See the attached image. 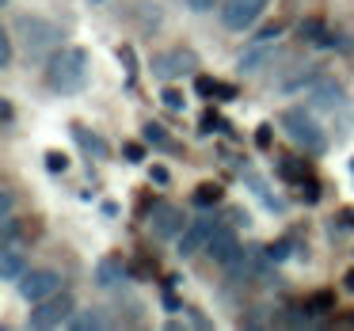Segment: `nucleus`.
Listing matches in <instances>:
<instances>
[{
	"label": "nucleus",
	"mask_w": 354,
	"mask_h": 331,
	"mask_svg": "<svg viewBox=\"0 0 354 331\" xmlns=\"http://www.w3.org/2000/svg\"><path fill=\"white\" fill-rule=\"evenodd\" d=\"M88 73H92V57H88V50L65 46V50H57V54L50 57L46 84L54 88V92H62V95H73V92H80V88L88 84Z\"/></svg>",
	"instance_id": "nucleus-1"
},
{
	"label": "nucleus",
	"mask_w": 354,
	"mask_h": 331,
	"mask_svg": "<svg viewBox=\"0 0 354 331\" xmlns=\"http://www.w3.org/2000/svg\"><path fill=\"white\" fill-rule=\"evenodd\" d=\"M282 130H286V138H290L293 145L305 149V153H313V156H320L324 149H328V133H324L320 122L308 115V107L282 111Z\"/></svg>",
	"instance_id": "nucleus-2"
},
{
	"label": "nucleus",
	"mask_w": 354,
	"mask_h": 331,
	"mask_svg": "<svg viewBox=\"0 0 354 331\" xmlns=\"http://www.w3.org/2000/svg\"><path fill=\"white\" fill-rule=\"evenodd\" d=\"M12 31H16V39L24 42L27 54H46V50H57L62 46V27L50 23V19L42 16H16V23H12Z\"/></svg>",
	"instance_id": "nucleus-3"
},
{
	"label": "nucleus",
	"mask_w": 354,
	"mask_h": 331,
	"mask_svg": "<svg viewBox=\"0 0 354 331\" xmlns=\"http://www.w3.org/2000/svg\"><path fill=\"white\" fill-rule=\"evenodd\" d=\"M278 39H282V27H267V31H259V39H252V42H248V50H240L236 69L240 73H259L263 65L274 57Z\"/></svg>",
	"instance_id": "nucleus-4"
},
{
	"label": "nucleus",
	"mask_w": 354,
	"mask_h": 331,
	"mask_svg": "<svg viewBox=\"0 0 354 331\" xmlns=\"http://www.w3.org/2000/svg\"><path fill=\"white\" fill-rule=\"evenodd\" d=\"M73 312H77V305H73L69 293H54V297L39 301V305L27 312V323H31V328H57V323H69Z\"/></svg>",
	"instance_id": "nucleus-5"
},
{
	"label": "nucleus",
	"mask_w": 354,
	"mask_h": 331,
	"mask_svg": "<svg viewBox=\"0 0 354 331\" xmlns=\"http://www.w3.org/2000/svg\"><path fill=\"white\" fill-rule=\"evenodd\" d=\"M149 229H153V236L156 240H176V236H183V229H187V217H183V209L176 206V202H153L149 206Z\"/></svg>",
	"instance_id": "nucleus-6"
},
{
	"label": "nucleus",
	"mask_w": 354,
	"mask_h": 331,
	"mask_svg": "<svg viewBox=\"0 0 354 331\" xmlns=\"http://www.w3.org/2000/svg\"><path fill=\"white\" fill-rule=\"evenodd\" d=\"M263 8H267V0H221V23L229 31H248V27L259 23Z\"/></svg>",
	"instance_id": "nucleus-7"
},
{
	"label": "nucleus",
	"mask_w": 354,
	"mask_h": 331,
	"mask_svg": "<svg viewBox=\"0 0 354 331\" xmlns=\"http://www.w3.org/2000/svg\"><path fill=\"white\" fill-rule=\"evenodd\" d=\"M54 293H62V274H57V270H27V274L19 278V297L31 301V305L54 297Z\"/></svg>",
	"instance_id": "nucleus-8"
},
{
	"label": "nucleus",
	"mask_w": 354,
	"mask_h": 331,
	"mask_svg": "<svg viewBox=\"0 0 354 331\" xmlns=\"http://www.w3.org/2000/svg\"><path fill=\"white\" fill-rule=\"evenodd\" d=\"M305 107L308 111H324V115H335V111H346V92L335 84V80H316L313 88H305Z\"/></svg>",
	"instance_id": "nucleus-9"
},
{
	"label": "nucleus",
	"mask_w": 354,
	"mask_h": 331,
	"mask_svg": "<svg viewBox=\"0 0 354 331\" xmlns=\"http://www.w3.org/2000/svg\"><path fill=\"white\" fill-rule=\"evenodd\" d=\"M194 69H198L194 50H168V54H156L153 57V77L156 80H176V77L194 73Z\"/></svg>",
	"instance_id": "nucleus-10"
},
{
	"label": "nucleus",
	"mask_w": 354,
	"mask_h": 331,
	"mask_svg": "<svg viewBox=\"0 0 354 331\" xmlns=\"http://www.w3.org/2000/svg\"><path fill=\"white\" fill-rule=\"evenodd\" d=\"M217 232V221L214 217H198V221H187V229H183V236H179V255H198V252H206V244H209V236Z\"/></svg>",
	"instance_id": "nucleus-11"
},
{
	"label": "nucleus",
	"mask_w": 354,
	"mask_h": 331,
	"mask_svg": "<svg viewBox=\"0 0 354 331\" xmlns=\"http://www.w3.org/2000/svg\"><path fill=\"white\" fill-rule=\"evenodd\" d=\"M236 252H240V244H236V232H232L229 225H217V232L209 236V244H206V255H209L214 263H229Z\"/></svg>",
	"instance_id": "nucleus-12"
},
{
	"label": "nucleus",
	"mask_w": 354,
	"mask_h": 331,
	"mask_svg": "<svg viewBox=\"0 0 354 331\" xmlns=\"http://www.w3.org/2000/svg\"><path fill=\"white\" fill-rule=\"evenodd\" d=\"M126 274H130V267H126L122 259H100L95 263V285H100V290H115L118 282H126Z\"/></svg>",
	"instance_id": "nucleus-13"
},
{
	"label": "nucleus",
	"mask_w": 354,
	"mask_h": 331,
	"mask_svg": "<svg viewBox=\"0 0 354 331\" xmlns=\"http://www.w3.org/2000/svg\"><path fill=\"white\" fill-rule=\"evenodd\" d=\"M24 274H27V255L16 244H4V252H0V278L4 282H19Z\"/></svg>",
	"instance_id": "nucleus-14"
},
{
	"label": "nucleus",
	"mask_w": 354,
	"mask_h": 331,
	"mask_svg": "<svg viewBox=\"0 0 354 331\" xmlns=\"http://www.w3.org/2000/svg\"><path fill=\"white\" fill-rule=\"evenodd\" d=\"M316 80H320V65H297L293 77L278 80V92H305V88H313Z\"/></svg>",
	"instance_id": "nucleus-15"
},
{
	"label": "nucleus",
	"mask_w": 354,
	"mask_h": 331,
	"mask_svg": "<svg viewBox=\"0 0 354 331\" xmlns=\"http://www.w3.org/2000/svg\"><path fill=\"white\" fill-rule=\"evenodd\" d=\"M73 138H77V145L84 149L88 156H95V160H107V153H111V149H107V141H103V138L88 133L84 126H73Z\"/></svg>",
	"instance_id": "nucleus-16"
},
{
	"label": "nucleus",
	"mask_w": 354,
	"mask_h": 331,
	"mask_svg": "<svg viewBox=\"0 0 354 331\" xmlns=\"http://www.w3.org/2000/svg\"><path fill=\"white\" fill-rule=\"evenodd\" d=\"M107 312L103 308H84V312H73V320H69V328L73 331H95V328H107Z\"/></svg>",
	"instance_id": "nucleus-17"
},
{
	"label": "nucleus",
	"mask_w": 354,
	"mask_h": 331,
	"mask_svg": "<svg viewBox=\"0 0 354 331\" xmlns=\"http://www.w3.org/2000/svg\"><path fill=\"white\" fill-rule=\"evenodd\" d=\"M278 176L290 179V183H305L308 164H305V160H293V156H286V160H278Z\"/></svg>",
	"instance_id": "nucleus-18"
},
{
	"label": "nucleus",
	"mask_w": 354,
	"mask_h": 331,
	"mask_svg": "<svg viewBox=\"0 0 354 331\" xmlns=\"http://www.w3.org/2000/svg\"><path fill=\"white\" fill-rule=\"evenodd\" d=\"M297 35H301V39H305V42H313V46H324V39H328V27H324L320 23V19H305V23H301L297 27Z\"/></svg>",
	"instance_id": "nucleus-19"
},
{
	"label": "nucleus",
	"mask_w": 354,
	"mask_h": 331,
	"mask_svg": "<svg viewBox=\"0 0 354 331\" xmlns=\"http://www.w3.org/2000/svg\"><path fill=\"white\" fill-rule=\"evenodd\" d=\"M141 138H145L149 145H156V149H168V153H176V145L168 141L164 126H156V122H145V126H141Z\"/></svg>",
	"instance_id": "nucleus-20"
},
{
	"label": "nucleus",
	"mask_w": 354,
	"mask_h": 331,
	"mask_svg": "<svg viewBox=\"0 0 354 331\" xmlns=\"http://www.w3.org/2000/svg\"><path fill=\"white\" fill-rule=\"evenodd\" d=\"M305 308L313 316H324V312H335V293H328V290H320V293H313V297L305 301Z\"/></svg>",
	"instance_id": "nucleus-21"
},
{
	"label": "nucleus",
	"mask_w": 354,
	"mask_h": 331,
	"mask_svg": "<svg viewBox=\"0 0 354 331\" xmlns=\"http://www.w3.org/2000/svg\"><path fill=\"white\" fill-rule=\"evenodd\" d=\"M225 198V191L217 183H202L198 191H194V206H202V209H209V206H217V202Z\"/></svg>",
	"instance_id": "nucleus-22"
},
{
	"label": "nucleus",
	"mask_w": 354,
	"mask_h": 331,
	"mask_svg": "<svg viewBox=\"0 0 354 331\" xmlns=\"http://www.w3.org/2000/svg\"><path fill=\"white\" fill-rule=\"evenodd\" d=\"M138 19H141V27H160V8L156 4H138Z\"/></svg>",
	"instance_id": "nucleus-23"
},
{
	"label": "nucleus",
	"mask_w": 354,
	"mask_h": 331,
	"mask_svg": "<svg viewBox=\"0 0 354 331\" xmlns=\"http://www.w3.org/2000/svg\"><path fill=\"white\" fill-rule=\"evenodd\" d=\"M267 255H270V259H274V263L290 259V255H293V240H274V244L267 247Z\"/></svg>",
	"instance_id": "nucleus-24"
},
{
	"label": "nucleus",
	"mask_w": 354,
	"mask_h": 331,
	"mask_svg": "<svg viewBox=\"0 0 354 331\" xmlns=\"http://www.w3.org/2000/svg\"><path fill=\"white\" fill-rule=\"evenodd\" d=\"M12 57H16V50H12V35H0V69H12Z\"/></svg>",
	"instance_id": "nucleus-25"
},
{
	"label": "nucleus",
	"mask_w": 354,
	"mask_h": 331,
	"mask_svg": "<svg viewBox=\"0 0 354 331\" xmlns=\"http://www.w3.org/2000/svg\"><path fill=\"white\" fill-rule=\"evenodd\" d=\"M46 171H69V156L65 153H46Z\"/></svg>",
	"instance_id": "nucleus-26"
},
{
	"label": "nucleus",
	"mask_w": 354,
	"mask_h": 331,
	"mask_svg": "<svg viewBox=\"0 0 354 331\" xmlns=\"http://www.w3.org/2000/svg\"><path fill=\"white\" fill-rule=\"evenodd\" d=\"M160 100H164V107H168V111H183V107H187V100L176 92V88H164V95H160Z\"/></svg>",
	"instance_id": "nucleus-27"
},
{
	"label": "nucleus",
	"mask_w": 354,
	"mask_h": 331,
	"mask_svg": "<svg viewBox=\"0 0 354 331\" xmlns=\"http://www.w3.org/2000/svg\"><path fill=\"white\" fill-rule=\"evenodd\" d=\"M118 62L126 65V73H130V80L138 77V57H133V50H130V46H122V50H118Z\"/></svg>",
	"instance_id": "nucleus-28"
},
{
	"label": "nucleus",
	"mask_w": 354,
	"mask_h": 331,
	"mask_svg": "<svg viewBox=\"0 0 354 331\" xmlns=\"http://www.w3.org/2000/svg\"><path fill=\"white\" fill-rule=\"evenodd\" d=\"M194 92H198L202 100H209V95H217V80H209V77H198V80H194Z\"/></svg>",
	"instance_id": "nucleus-29"
},
{
	"label": "nucleus",
	"mask_w": 354,
	"mask_h": 331,
	"mask_svg": "<svg viewBox=\"0 0 354 331\" xmlns=\"http://www.w3.org/2000/svg\"><path fill=\"white\" fill-rule=\"evenodd\" d=\"M122 156H126L130 164H141V160H145V149H141V145H133V141H130V145L122 149Z\"/></svg>",
	"instance_id": "nucleus-30"
},
{
	"label": "nucleus",
	"mask_w": 354,
	"mask_h": 331,
	"mask_svg": "<svg viewBox=\"0 0 354 331\" xmlns=\"http://www.w3.org/2000/svg\"><path fill=\"white\" fill-rule=\"evenodd\" d=\"M270 130H274V126H259V130H255V145L259 149H270V138H274Z\"/></svg>",
	"instance_id": "nucleus-31"
},
{
	"label": "nucleus",
	"mask_w": 354,
	"mask_h": 331,
	"mask_svg": "<svg viewBox=\"0 0 354 331\" xmlns=\"http://www.w3.org/2000/svg\"><path fill=\"white\" fill-rule=\"evenodd\" d=\"M183 4H187L191 12H214V8H217V0H183Z\"/></svg>",
	"instance_id": "nucleus-32"
},
{
	"label": "nucleus",
	"mask_w": 354,
	"mask_h": 331,
	"mask_svg": "<svg viewBox=\"0 0 354 331\" xmlns=\"http://www.w3.org/2000/svg\"><path fill=\"white\" fill-rule=\"evenodd\" d=\"M0 217H12V191L8 187L0 191Z\"/></svg>",
	"instance_id": "nucleus-33"
},
{
	"label": "nucleus",
	"mask_w": 354,
	"mask_h": 331,
	"mask_svg": "<svg viewBox=\"0 0 354 331\" xmlns=\"http://www.w3.org/2000/svg\"><path fill=\"white\" fill-rule=\"evenodd\" d=\"M339 229H354V209H339Z\"/></svg>",
	"instance_id": "nucleus-34"
},
{
	"label": "nucleus",
	"mask_w": 354,
	"mask_h": 331,
	"mask_svg": "<svg viewBox=\"0 0 354 331\" xmlns=\"http://www.w3.org/2000/svg\"><path fill=\"white\" fill-rule=\"evenodd\" d=\"M305 187V202H320V187L313 183V179H308V183H301Z\"/></svg>",
	"instance_id": "nucleus-35"
},
{
	"label": "nucleus",
	"mask_w": 354,
	"mask_h": 331,
	"mask_svg": "<svg viewBox=\"0 0 354 331\" xmlns=\"http://www.w3.org/2000/svg\"><path fill=\"white\" fill-rule=\"evenodd\" d=\"M217 100H225V103L236 100V88H232V84H217Z\"/></svg>",
	"instance_id": "nucleus-36"
},
{
	"label": "nucleus",
	"mask_w": 354,
	"mask_h": 331,
	"mask_svg": "<svg viewBox=\"0 0 354 331\" xmlns=\"http://www.w3.org/2000/svg\"><path fill=\"white\" fill-rule=\"evenodd\" d=\"M164 308H168V312H179V308H183V305H179V297H176V293H164Z\"/></svg>",
	"instance_id": "nucleus-37"
},
{
	"label": "nucleus",
	"mask_w": 354,
	"mask_h": 331,
	"mask_svg": "<svg viewBox=\"0 0 354 331\" xmlns=\"http://www.w3.org/2000/svg\"><path fill=\"white\" fill-rule=\"evenodd\" d=\"M168 179H171V176H168V168H160V164H156V168H153V183H160V187H164Z\"/></svg>",
	"instance_id": "nucleus-38"
},
{
	"label": "nucleus",
	"mask_w": 354,
	"mask_h": 331,
	"mask_svg": "<svg viewBox=\"0 0 354 331\" xmlns=\"http://www.w3.org/2000/svg\"><path fill=\"white\" fill-rule=\"evenodd\" d=\"M0 118H4V126L12 122V103L8 100H0Z\"/></svg>",
	"instance_id": "nucleus-39"
},
{
	"label": "nucleus",
	"mask_w": 354,
	"mask_h": 331,
	"mask_svg": "<svg viewBox=\"0 0 354 331\" xmlns=\"http://www.w3.org/2000/svg\"><path fill=\"white\" fill-rule=\"evenodd\" d=\"M191 323H194V328H209V320L202 312H194V308H191Z\"/></svg>",
	"instance_id": "nucleus-40"
},
{
	"label": "nucleus",
	"mask_w": 354,
	"mask_h": 331,
	"mask_svg": "<svg viewBox=\"0 0 354 331\" xmlns=\"http://www.w3.org/2000/svg\"><path fill=\"white\" fill-rule=\"evenodd\" d=\"M343 285H346V290L354 293V270H346V274H343Z\"/></svg>",
	"instance_id": "nucleus-41"
},
{
	"label": "nucleus",
	"mask_w": 354,
	"mask_h": 331,
	"mask_svg": "<svg viewBox=\"0 0 354 331\" xmlns=\"http://www.w3.org/2000/svg\"><path fill=\"white\" fill-rule=\"evenodd\" d=\"M339 323H343V328H354V312H346V316H343V320H339Z\"/></svg>",
	"instance_id": "nucleus-42"
},
{
	"label": "nucleus",
	"mask_w": 354,
	"mask_h": 331,
	"mask_svg": "<svg viewBox=\"0 0 354 331\" xmlns=\"http://www.w3.org/2000/svg\"><path fill=\"white\" fill-rule=\"evenodd\" d=\"M351 168H354V160H351Z\"/></svg>",
	"instance_id": "nucleus-43"
}]
</instances>
